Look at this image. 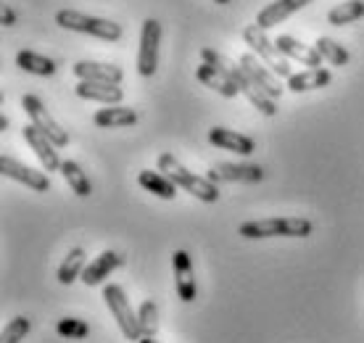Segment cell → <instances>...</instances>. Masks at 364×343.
Listing matches in <instances>:
<instances>
[{
    "mask_svg": "<svg viewBox=\"0 0 364 343\" xmlns=\"http://www.w3.org/2000/svg\"><path fill=\"white\" fill-rule=\"evenodd\" d=\"M200 58H203V63H211V66H217V69H222V72L228 74L230 80L235 82L237 90L246 95L248 103H251L259 114H264V117H274V114H277V103H274V98H269V95H267V93L262 90L246 72H243L240 63L235 66L230 58H225V56L219 53V51H214V48H203V51H200Z\"/></svg>",
    "mask_w": 364,
    "mask_h": 343,
    "instance_id": "1",
    "label": "cell"
},
{
    "mask_svg": "<svg viewBox=\"0 0 364 343\" xmlns=\"http://www.w3.org/2000/svg\"><path fill=\"white\" fill-rule=\"evenodd\" d=\"M314 225L304 217H269L251 219L237 227V235L248 241H264V238H309Z\"/></svg>",
    "mask_w": 364,
    "mask_h": 343,
    "instance_id": "2",
    "label": "cell"
},
{
    "mask_svg": "<svg viewBox=\"0 0 364 343\" xmlns=\"http://www.w3.org/2000/svg\"><path fill=\"white\" fill-rule=\"evenodd\" d=\"M159 172H164L166 177H169L177 188H182L185 193H191L193 199L203 201V204H217V201H219L217 182H211L209 177H198V174L188 172L180 164V159H177V156H172V154L159 156Z\"/></svg>",
    "mask_w": 364,
    "mask_h": 343,
    "instance_id": "3",
    "label": "cell"
},
{
    "mask_svg": "<svg viewBox=\"0 0 364 343\" xmlns=\"http://www.w3.org/2000/svg\"><path fill=\"white\" fill-rule=\"evenodd\" d=\"M55 24L64 29H72V32H82V35L98 37V40H109V43H117L122 37V27L117 21H109V19L100 16H87L82 11L64 9L55 14Z\"/></svg>",
    "mask_w": 364,
    "mask_h": 343,
    "instance_id": "4",
    "label": "cell"
},
{
    "mask_svg": "<svg viewBox=\"0 0 364 343\" xmlns=\"http://www.w3.org/2000/svg\"><path fill=\"white\" fill-rule=\"evenodd\" d=\"M103 301H106V307H109V312L114 315V320H117L119 330H122V335L127 338V341H140L143 338V327H140V317L132 312V307H129V298L124 296V290H122V285H106L103 288Z\"/></svg>",
    "mask_w": 364,
    "mask_h": 343,
    "instance_id": "5",
    "label": "cell"
},
{
    "mask_svg": "<svg viewBox=\"0 0 364 343\" xmlns=\"http://www.w3.org/2000/svg\"><path fill=\"white\" fill-rule=\"evenodd\" d=\"M243 40H246L251 51H254L262 61L272 69L277 77H291V63H288V56L282 53L280 48L274 46L272 40L267 37V29H262L259 24H251V27L243 29Z\"/></svg>",
    "mask_w": 364,
    "mask_h": 343,
    "instance_id": "6",
    "label": "cell"
},
{
    "mask_svg": "<svg viewBox=\"0 0 364 343\" xmlns=\"http://www.w3.org/2000/svg\"><path fill=\"white\" fill-rule=\"evenodd\" d=\"M21 109L27 111V117L32 119V125L40 127L43 132H46L50 140H53L58 148H64L66 143H69V132H66L64 127L58 125L53 119V114L46 109V103L37 98V95H32V93H27L24 98H21Z\"/></svg>",
    "mask_w": 364,
    "mask_h": 343,
    "instance_id": "7",
    "label": "cell"
},
{
    "mask_svg": "<svg viewBox=\"0 0 364 343\" xmlns=\"http://www.w3.org/2000/svg\"><path fill=\"white\" fill-rule=\"evenodd\" d=\"M159 43H161V24L156 19L143 21L140 32V51H137V72L143 77H154L159 66Z\"/></svg>",
    "mask_w": 364,
    "mask_h": 343,
    "instance_id": "8",
    "label": "cell"
},
{
    "mask_svg": "<svg viewBox=\"0 0 364 343\" xmlns=\"http://www.w3.org/2000/svg\"><path fill=\"white\" fill-rule=\"evenodd\" d=\"M21 135H24V140H27V145L35 151V156L40 159V164L46 167V172H61V159H58V145L50 140V137L40 130V127L35 125H27L24 130H21Z\"/></svg>",
    "mask_w": 364,
    "mask_h": 343,
    "instance_id": "9",
    "label": "cell"
},
{
    "mask_svg": "<svg viewBox=\"0 0 364 343\" xmlns=\"http://www.w3.org/2000/svg\"><path fill=\"white\" fill-rule=\"evenodd\" d=\"M240 66H243V72H246L248 77H251V80H254L256 85L269 95V98L277 100L282 95V85H280V80H277V74H274L256 53L240 56Z\"/></svg>",
    "mask_w": 364,
    "mask_h": 343,
    "instance_id": "10",
    "label": "cell"
},
{
    "mask_svg": "<svg viewBox=\"0 0 364 343\" xmlns=\"http://www.w3.org/2000/svg\"><path fill=\"white\" fill-rule=\"evenodd\" d=\"M0 172H3V177H9V180L24 182V185L32 188L35 193L50 190V180H48L46 172L32 169V167L16 162V159H11V156H3V159H0Z\"/></svg>",
    "mask_w": 364,
    "mask_h": 343,
    "instance_id": "11",
    "label": "cell"
},
{
    "mask_svg": "<svg viewBox=\"0 0 364 343\" xmlns=\"http://www.w3.org/2000/svg\"><path fill=\"white\" fill-rule=\"evenodd\" d=\"M211 182H262L264 169L259 164H214L206 174Z\"/></svg>",
    "mask_w": 364,
    "mask_h": 343,
    "instance_id": "12",
    "label": "cell"
},
{
    "mask_svg": "<svg viewBox=\"0 0 364 343\" xmlns=\"http://www.w3.org/2000/svg\"><path fill=\"white\" fill-rule=\"evenodd\" d=\"M174 264V288H177V296L180 301L191 304L198 296V288H196V275H193V262L188 251H174L172 256Z\"/></svg>",
    "mask_w": 364,
    "mask_h": 343,
    "instance_id": "13",
    "label": "cell"
},
{
    "mask_svg": "<svg viewBox=\"0 0 364 343\" xmlns=\"http://www.w3.org/2000/svg\"><path fill=\"white\" fill-rule=\"evenodd\" d=\"M119 267H124V256L119 251H103L100 256H95V259L85 267L82 283L90 285V288H95V285H100V283L106 280L114 270H119Z\"/></svg>",
    "mask_w": 364,
    "mask_h": 343,
    "instance_id": "14",
    "label": "cell"
},
{
    "mask_svg": "<svg viewBox=\"0 0 364 343\" xmlns=\"http://www.w3.org/2000/svg\"><path fill=\"white\" fill-rule=\"evenodd\" d=\"M209 143L222 148V151H235L240 156H251L256 151L254 137L235 132V130H228V127H214V130H209Z\"/></svg>",
    "mask_w": 364,
    "mask_h": 343,
    "instance_id": "15",
    "label": "cell"
},
{
    "mask_svg": "<svg viewBox=\"0 0 364 343\" xmlns=\"http://www.w3.org/2000/svg\"><path fill=\"white\" fill-rule=\"evenodd\" d=\"M311 0H274V3H269L267 9L259 11V16H256V24L262 29H272L277 27V24H282L288 16H293L296 11L306 9Z\"/></svg>",
    "mask_w": 364,
    "mask_h": 343,
    "instance_id": "16",
    "label": "cell"
},
{
    "mask_svg": "<svg viewBox=\"0 0 364 343\" xmlns=\"http://www.w3.org/2000/svg\"><path fill=\"white\" fill-rule=\"evenodd\" d=\"M274 46L280 48V51L288 56V58L304 63V66H309V69H319V66H322V53H319L317 48H314V46H304V43H301V40H296V37L280 35L277 40H274Z\"/></svg>",
    "mask_w": 364,
    "mask_h": 343,
    "instance_id": "17",
    "label": "cell"
},
{
    "mask_svg": "<svg viewBox=\"0 0 364 343\" xmlns=\"http://www.w3.org/2000/svg\"><path fill=\"white\" fill-rule=\"evenodd\" d=\"M77 95L85 100H95L103 106H119L124 100V90L119 85H109V82H82L77 85Z\"/></svg>",
    "mask_w": 364,
    "mask_h": 343,
    "instance_id": "18",
    "label": "cell"
},
{
    "mask_svg": "<svg viewBox=\"0 0 364 343\" xmlns=\"http://www.w3.org/2000/svg\"><path fill=\"white\" fill-rule=\"evenodd\" d=\"M74 74L82 82H109V85H119L122 77H124L119 66L98 61H77L74 63Z\"/></svg>",
    "mask_w": 364,
    "mask_h": 343,
    "instance_id": "19",
    "label": "cell"
},
{
    "mask_svg": "<svg viewBox=\"0 0 364 343\" xmlns=\"http://www.w3.org/2000/svg\"><path fill=\"white\" fill-rule=\"evenodd\" d=\"M196 77H198L200 85H206V88H211L214 93H219L222 98H235L237 88H235V82L230 80L228 74L222 72V69H217V66H211V63H200L198 66V72H196Z\"/></svg>",
    "mask_w": 364,
    "mask_h": 343,
    "instance_id": "20",
    "label": "cell"
},
{
    "mask_svg": "<svg viewBox=\"0 0 364 343\" xmlns=\"http://www.w3.org/2000/svg\"><path fill=\"white\" fill-rule=\"evenodd\" d=\"M92 122L103 130H117V127H132L137 122V111L127 109V106H106V109H98Z\"/></svg>",
    "mask_w": 364,
    "mask_h": 343,
    "instance_id": "21",
    "label": "cell"
},
{
    "mask_svg": "<svg viewBox=\"0 0 364 343\" xmlns=\"http://www.w3.org/2000/svg\"><path fill=\"white\" fill-rule=\"evenodd\" d=\"M137 182H140L148 193H154V196H159V199H164V201H172L174 196H177V185L166 177L164 172L143 169L137 174Z\"/></svg>",
    "mask_w": 364,
    "mask_h": 343,
    "instance_id": "22",
    "label": "cell"
},
{
    "mask_svg": "<svg viewBox=\"0 0 364 343\" xmlns=\"http://www.w3.org/2000/svg\"><path fill=\"white\" fill-rule=\"evenodd\" d=\"M333 80V74L328 69H306V72H299V74H291L288 77V88L293 93H309V90H317V88H325L330 85Z\"/></svg>",
    "mask_w": 364,
    "mask_h": 343,
    "instance_id": "23",
    "label": "cell"
},
{
    "mask_svg": "<svg viewBox=\"0 0 364 343\" xmlns=\"http://www.w3.org/2000/svg\"><path fill=\"white\" fill-rule=\"evenodd\" d=\"M87 267V256H85L82 248H72L66 253V259L58 267V283L64 285H72L74 280H82V272Z\"/></svg>",
    "mask_w": 364,
    "mask_h": 343,
    "instance_id": "24",
    "label": "cell"
},
{
    "mask_svg": "<svg viewBox=\"0 0 364 343\" xmlns=\"http://www.w3.org/2000/svg\"><path fill=\"white\" fill-rule=\"evenodd\" d=\"M16 63L24 69V72L35 74V77H53L55 74V61L48 58L43 53H35V51H21L16 56Z\"/></svg>",
    "mask_w": 364,
    "mask_h": 343,
    "instance_id": "25",
    "label": "cell"
},
{
    "mask_svg": "<svg viewBox=\"0 0 364 343\" xmlns=\"http://www.w3.org/2000/svg\"><path fill=\"white\" fill-rule=\"evenodd\" d=\"M61 174H64L66 185L72 188L74 196L87 199V196L92 193V185H90V180H87V172H85L77 162H61Z\"/></svg>",
    "mask_w": 364,
    "mask_h": 343,
    "instance_id": "26",
    "label": "cell"
},
{
    "mask_svg": "<svg viewBox=\"0 0 364 343\" xmlns=\"http://www.w3.org/2000/svg\"><path fill=\"white\" fill-rule=\"evenodd\" d=\"M364 16V0H346L328 14V21L333 27H343V24H351L356 19Z\"/></svg>",
    "mask_w": 364,
    "mask_h": 343,
    "instance_id": "27",
    "label": "cell"
},
{
    "mask_svg": "<svg viewBox=\"0 0 364 343\" xmlns=\"http://www.w3.org/2000/svg\"><path fill=\"white\" fill-rule=\"evenodd\" d=\"M322 53V58L325 61H330L333 66H346L348 63V51L341 43H336V40H330V37H319L317 46H314Z\"/></svg>",
    "mask_w": 364,
    "mask_h": 343,
    "instance_id": "28",
    "label": "cell"
},
{
    "mask_svg": "<svg viewBox=\"0 0 364 343\" xmlns=\"http://www.w3.org/2000/svg\"><path fill=\"white\" fill-rule=\"evenodd\" d=\"M55 333L66 338V341H82L87 338L90 333V327L85 320H77V317H64V320H58V325H55Z\"/></svg>",
    "mask_w": 364,
    "mask_h": 343,
    "instance_id": "29",
    "label": "cell"
},
{
    "mask_svg": "<svg viewBox=\"0 0 364 343\" xmlns=\"http://www.w3.org/2000/svg\"><path fill=\"white\" fill-rule=\"evenodd\" d=\"M32 330V322L29 317H14L9 325L3 327V335H0V343H21Z\"/></svg>",
    "mask_w": 364,
    "mask_h": 343,
    "instance_id": "30",
    "label": "cell"
},
{
    "mask_svg": "<svg viewBox=\"0 0 364 343\" xmlns=\"http://www.w3.org/2000/svg\"><path fill=\"white\" fill-rule=\"evenodd\" d=\"M137 317H140L143 338H156V333H159V307H156L154 301H143Z\"/></svg>",
    "mask_w": 364,
    "mask_h": 343,
    "instance_id": "31",
    "label": "cell"
},
{
    "mask_svg": "<svg viewBox=\"0 0 364 343\" xmlns=\"http://www.w3.org/2000/svg\"><path fill=\"white\" fill-rule=\"evenodd\" d=\"M16 24V11L9 3H3V27H14Z\"/></svg>",
    "mask_w": 364,
    "mask_h": 343,
    "instance_id": "32",
    "label": "cell"
},
{
    "mask_svg": "<svg viewBox=\"0 0 364 343\" xmlns=\"http://www.w3.org/2000/svg\"><path fill=\"white\" fill-rule=\"evenodd\" d=\"M137 343H159V341H156V338H140Z\"/></svg>",
    "mask_w": 364,
    "mask_h": 343,
    "instance_id": "33",
    "label": "cell"
},
{
    "mask_svg": "<svg viewBox=\"0 0 364 343\" xmlns=\"http://www.w3.org/2000/svg\"><path fill=\"white\" fill-rule=\"evenodd\" d=\"M214 3H230V0H214Z\"/></svg>",
    "mask_w": 364,
    "mask_h": 343,
    "instance_id": "34",
    "label": "cell"
}]
</instances>
